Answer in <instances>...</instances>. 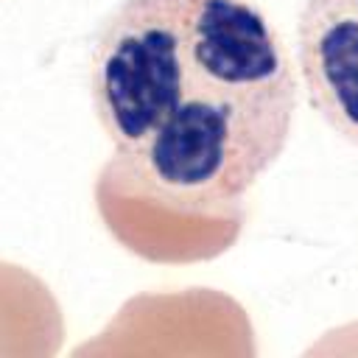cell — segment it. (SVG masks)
Here are the masks:
<instances>
[{"label": "cell", "mask_w": 358, "mask_h": 358, "mask_svg": "<svg viewBox=\"0 0 358 358\" xmlns=\"http://www.w3.org/2000/svg\"><path fill=\"white\" fill-rule=\"evenodd\" d=\"M95 207L112 238L148 263H199L224 255L241 235L246 207L227 213H185L145 193L117 157L95 179Z\"/></svg>", "instance_id": "3957f363"}, {"label": "cell", "mask_w": 358, "mask_h": 358, "mask_svg": "<svg viewBox=\"0 0 358 358\" xmlns=\"http://www.w3.org/2000/svg\"><path fill=\"white\" fill-rule=\"evenodd\" d=\"M252 336L246 310L221 291L190 288L176 294H140L117 310L95 341L81 344L76 355H255Z\"/></svg>", "instance_id": "7a4b0ae2"}, {"label": "cell", "mask_w": 358, "mask_h": 358, "mask_svg": "<svg viewBox=\"0 0 358 358\" xmlns=\"http://www.w3.org/2000/svg\"><path fill=\"white\" fill-rule=\"evenodd\" d=\"M296 56L310 106L358 145V0H305Z\"/></svg>", "instance_id": "277c9868"}, {"label": "cell", "mask_w": 358, "mask_h": 358, "mask_svg": "<svg viewBox=\"0 0 358 358\" xmlns=\"http://www.w3.org/2000/svg\"><path fill=\"white\" fill-rule=\"evenodd\" d=\"M90 98L126 173L185 213L246 207L282 154L296 76L249 0H126L90 53Z\"/></svg>", "instance_id": "6da1fadb"}]
</instances>
